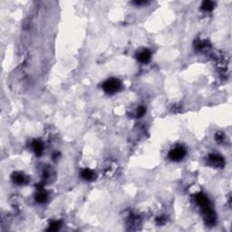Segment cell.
Returning a JSON list of instances; mask_svg holds the SVG:
<instances>
[{
    "label": "cell",
    "instance_id": "obj_1",
    "mask_svg": "<svg viewBox=\"0 0 232 232\" xmlns=\"http://www.w3.org/2000/svg\"><path fill=\"white\" fill-rule=\"evenodd\" d=\"M121 84L116 78L108 79L107 81L104 82V84L103 85V88H104V92L109 94H113L117 93L121 89Z\"/></svg>",
    "mask_w": 232,
    "mask_h": 232
},
{
    "label": "cell",
    "instance_id": "obj_2",
    "mask_svg": "<svg viewBox=\"0 0 232 232\" xmlns=\"http://www.w3.org/2000/svg\"><path fill=\"white\" fill-rule=\"evenodd\" d=\"M185 155H186V150L181 146L175 147L169 153L170 159L174 162H179V161L182 160L185 157Z\"/></svg>",
    "mask_w": 232,
    "mask_h": 232
},
{
    "label": "cell",
    "instance_id": "obj_3",
    "mask_svg": "<svg viewBox=\"0 0 232 232\" xmlns=\"http://www.w3.org/2000/svg\"><path fill=\"white\" fill-rule=\"evenodd\" d=\"M151 56H151V52H150L149 50H147V49H144V50H142V52H140V53L138 54L137 59H138L141 63H147L150 62Z\"/></svg>",
    "mask_w": 232,
    "mask_h": 232
},
{
    "label": "cell",
    "instance_id": "obj_4",
    "mask_svg": "<svg viewBox=\"0 0 232 232\" xmlns=\"http://www.w3.org/2000/svg\"><path fill=\"white\" fill-rule=\"evenodd\" d=\"M210 162L212 165H214L215 167H222L224 164L223 159L220 156L216 155V154H211L210 156Z\"/></svg>",
    "mask_w": 232,
    "mask_h": 232
},
{
    "label": "cell",
    "instance_id": "obj_5",
    "mask_svg": "<svg viewBox=\"0 0 232 232\" xmlns=\"http://www.w3.org/2000/svg\"><path fill=\"white\" fill-rule=\"evenodd\" d=\"M33 149L36 155H41L43 152V150H44V146L39 141H35L33 142Z\"/></svg>",
    "mask_w": 232,
    "mask_h": 232
},
{
    "label": "cell",
    "instance_id": "obj_6",
    "mask_svg": "<svg viewBox=\"0 0 232 232\" xmlns=\"http://www.w3.org/2000/svg\"><path fill=\"white\" fill-rule=\"evenodd\" d=\"M46 198H47V194L46 191L44 190H40L38 191V193L36 195V200L39 203H43L46 200Z\"/></svg>",
    "mask_w": 232,
    "mask_h": 232
},
{
    "label": "cell",
    "instance_id": "obj_7",
    "mask_svg": "<svg viewBox=\"0 0 232 232\" xmlns=\"http://www.w3.org/2000/svg\"><path fill=\"white\" fill-rule=\"evenodd\" d=\"M12 179H13L14 182H15L17 184H23L26 180L25 176L21 173H14L12 176Z\"/></svg>",
    "mask_w": 232,
    "mask_h": 232
},
{
    "label": "cell",
    "instance_id": "obj_8",
    "mask_svg": "<svg viewBox=\"0 0 232 232\" xmlns=\"http://www.w3.org/2000/svg\"><path fill=\"white\" fill-rule=\"evenodd\" d=\"M82 177H83L84 179H86V180H90V179H92L94 178V172H93L91 170L86 169V170H84V171L82 172Z\"/></svg>",
    "mask_w": 232,
    "mask_h": 232
},
{
    "label": "cell",
    "instance_id": "obj_9",
    "mask_svg": "<svg viewBox=\"0 0 232 232\" xmlns=\"http://www.w3.org/2000/svg\"><path fill=\"white\" fill-rule=\"evenodd\" d=\"M214 7V4L213 2L211 1H205L203 4H202V9L203 10H206V11H210L212 10Z\"/></svg>",
    "mask_w": 232,
    "mask_h": 232
},
{
    "label": "cell",
    "instance_id": "obj_10",
    "mask_svg": "<svg viewBox=\"0 0 232 232\" xmlns=\"http://www.w3.org/2000/svg\"><path fill=\"white\" fill-rule=\"evenodd\" d=\"M60 228V223L58 221H53L50 223V226H49V230H52V231H56V230H58Z\"/></svg>",
    "mask_w": 232,
    "mask_h": 232
},
{
    "label": "cell",
    "instance_id": "obj_11",
    "mask_svg": "<svg viewBox=\"0 0 232 232\" xmlns=\"http://www.w3.org/2000/svg\"><path fill=\"white\" fill-rule=\"evenodd\" d=\"M145 112H146V110H145V108H144V107H142V106L139 107V108H138V110H137V116H138V117H142V116H143L144 115V114H145Z\"/></svg>",
    "mask_w": 232,
    "mask_h": 232
}]
</instances>
